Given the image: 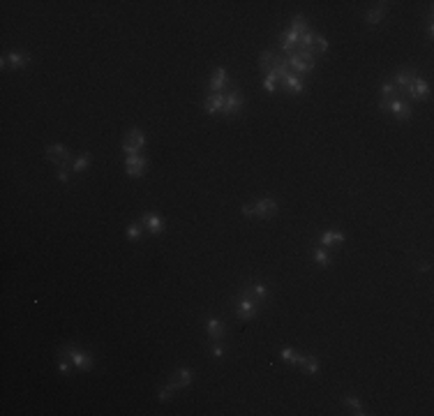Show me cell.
I'll use <instances>...</instances> for the list:
<instances>
[{
	"label": "cell",
	"instance_id": "37",
	"mask_svg": "<svg viewBox=\"0 0 434 416\" xmlns=\"http://www.w3.org/2000/svg\"><path fill=\"white\" fill-rule=\"evenodd\" d=\"M224 356V347L220 342H212V358H222Z\"/></svg>",
	"mask_w": 434,
	"mask_h": 416
},
{
	"label": "cell",
	"instance_id": "3",
	"mask_svg": "<svg viewBox=\"0 0 434 416\" xmlns=\"http://www.w3.org/2000/svg\"><path fill=\"white\" fill-rule=\"evenodd\" d=\"M379 109L383 113H393L397 121H409L411 118V104L406 100H402V97H397V100H379Z\"/></svg>",
	"mask_w": 434,
	"mask_h": 416
},
{
	"label": "cell",
	"instance_id": "10",
	"mask_svg": "<svg viewBox=\"0 0 434 416\" xmlns=\"http://www.w3.org/2000/svg\"><path fill=\"white\" fill-rule=\"evenodd\" d=\"M227 83H229V79H227V70H224V67L212 70L210 81H208V88H210V93H222Z\"/></svg>",
	"mask_w": 434,
	"mask_h": 416
},
{
	"label": "cell",
	"instance_id": "11",
	"mask_svg": "<svg viewBox=\"0 0 434 416\" xmlns=\"http://www.w3.org/2000/svg\"><path fill=\"white\" fill-rule=\"evenodd\" d=\"M203 109H206L208 113H222L224 109V93H210V95L203 100Z\"/></svg>",
	"mask_w": 434,
	"mask_h": 416
},
{
	"label": "cell",
	"instance_id": "39",
	"mask_svg": "<svg viewBox=\"0 0 434 416\" xmlns=\"http://www.w3.org/2000/svg\"><path fill=\"white\" fill-rule=\"evenodd\" d=\"M240 211H243V215H250V218H252V215H254V203H245Z\"/></svg>",
	"mask_w": 434,
	"mask_h": 416
},
{
	"label": "cell",
	"instance_id": "18",
	"mask_svg": "<svg viewBox=\"0 0 434 416\" xmlns=\"http://www.w3.org/2000/svg\"><path fill=\"white\" fill-rule=\"evenodd\" d=\"M347 241V236H344L342 232H335V229H328V232H323L321 238H319V245H335V243H344Z\"/></svg>",
	"mask_w": 434,
	"mask_h": 416
},
{
	"label": "cell",
	"instance_id": "24",
	"mask_svg": "<svg viewBox=\"0 0 434 416\" xmlns=\"http://www.w3.org/2000/svg\"><path fill=\"white\" fill-rule=\"evenodd\" d=\"M280 358L284 363H294V365H300V363L305 361V354H298L296 349H291V347H284L280 352Z\"/></svg>",
	"mask_w": 434,
	"mask_h": 416
},
{
	"label": "cell",
	"instance_id": "33",
	"mask_svg": "<svg viewBox=\"0 0 434 416\" xmlns=\"http://www.w3.org/2000/svg\"><path fill=\"white\" fill-rule=\"evenodd\" d=\"M328 51V39L321 37V35H317V39H314V54H326Z\"/></svg>",
	"mask_w": 434,
	"mask_h": 416
},
{
	"label": "cell",
	"instance_id": "32",
	"mask_svg": "<svg viewBox=\"0 0 434 416\" xmlns=\"http://www.w3.org/2000/svg\"><path fill=\"white\" fill-rule=\"evenodd\" d=\"M120 148H123V153H125V157H134V155H141V148H139V146L130 144V141H125V139H123Z\"/></svg>",
	"mask_w": 434,
	"mask_h": 416
},
{
	"label": "cell",
	"instance_id": "36",
	"mask_svg": "<svg viewBox=\"0 0 434 416\" xmlns=\"http://www.w3.org/2000/svg\"><path fill=\"white\" fill-rule=\"evenodd\" d=\"M58 180L60 183H67L69 180V167H58Z\"/></svg>",
	"mask_w": 434,
	"mask_h": 416
},
{
	"label": "cell",
	"instance_id": "21",
	"mask_svg": "<svg viewBox=\"0 0 434 416\" xmlns=\"http://www.w3.org/2000/svg\"><path fill=\"white\" fill-rule=\"evenodd\" d=\"M400 95H402L400 88H397L393 81H383L381 88H379V97H381V100H397Z\"/></svg>",
	"mask_w": 434,
	"mask_h": 416
},
{
	"label": "cell",
	"instance_id": "35",
	"mask_svg": "<svg viewBox=\"0 0 434 416\" xmlns=\"http://www.w3.org/2000/svg\"><path fill=\"white\" fill-rule=\"evenodd\" d=\"M171 393H174V388H171L169 384H166L164 388H159V391H157V400H159V402H166V400L171 398Z\"/></svg>",
	"mask_w": 434,
	"mask_h": 416
},
{
	"label": "cell",
	"instance_id": "34",
	"mask_svg": "<svg viewBox=\"0 0 434 416\" xmlns=\"http://www.w3.org/2000/svg\"><path fill=\"white\" fill-rule=\"evenodd\" d=\"M58 370H60V373H63V375H69V373H72V370H74L72 361H69L67 356H63V358H60V363H58Z\"/></svg>",
	"mask_w": 434,
	"mask_h": 416
},
{
	"label": "cell",
	"instance_id": "7",
	"mask_svg": "<svg viewBox=\"0 0 434 416\" xmlns=\"http://www.w3.org/2000/svg\"><path fill=\"white\" fill-rule=\"evenodd\" d=\"M286 60H289L291 72H296L298 77H300V74H305V72H312L314 65H317V60H307V58H303V56H300L298 51L289 54V56H286Z\"/></svg>",
	"mask_w": 434,
	"mask_h": 416
},
{
	"label": "cell",
	"instance_id": "1",
	"mask_svg": "<svg viewBox=\"0 0 434 416\" xmlns=\"http://www.w3.org/2000/svg\"><path fill=\"white\" fill-rule=\"evenodd\" d=\"M233 305H236V315L238 319L247 321V319H254L256 315H259V301L252 296L250 287L243 285L240 291H238V296L233 298Z\"/></svg>",
	"mask_w": 434,
	"mask_h": 416
},
{
	"label": "cell",
	"instance_id": "4",
	"mask_svg": "<svg viewBox=\"0 0 434 416\" xmlns=\"http://www.w3.org/2000/svg\"><path fill=\"white\" fill-rule=\"evenodd\" d=\"M402 93H404L406 97H411V100L427 102V100H429V95H432V86H429V81H427V79H420V77H416L414 81H411L409 86H406Z\"/></svg>",
	"mask_w": 434,
	"mask_h": 416
},
{
	"label": "cell",
	"instance_id": "5",
	"mask_svg": "<svg viewBox=\"0 0 434 416\" xmlns=\"http://www.w3.org/2000/svg\"><path fill=\"white\" fill-rule=\"evenodd\" d=\"M245 107V97H243V90L240 88H233L224 95V109H222V116H238Z\"/></svg>",
	"mask_w": 434,
	"mask_h": 416
},
{
	"label": "cell",
	"instance_id": "23",
	"mask_svg": "<svg viewBox=\"0 0 434 416\" xmlns=\"http://www.w3.org/2000/svg\"><path fill=\"white\" fill-rule=\"evenodd\" d=\"M342 405L349 407V409H353V414H358V416L370 414V411H365V405H363V402L358 400L356 396H344V398H342Z\"/></svg>",
	"mask_w": 434,
	"mask_h": 416
},
{
	"label": "cell",
	"instance_id": "13",
	"mask_svg": "<svg viewBox=\"0 0 434 416\" xmlns=\"http://www.w3.org/2000/svg\"><path fill=\"white\" fill-rule=\"evenodd\" d=\"M277 213V201L275 199H261L254 203V215L259 218H273Z\"/></svg>",
	"mask_w": 434,
	"mask_h": 416
},
{
	"label": "cell",
	"instance_id": "29",
	"mask_svg": "<svg viewBox=\"0 0 434 416\" xmlns=\"http://www.w3.org/2000/svg\"><path fill=\"white\" fill-rule=\"evenodd\" d=\"M277 81H280V79H277V74L273 72V70L263 74V88H266L268 93H275V90H277Z\"/></svg>",
	"mask_w": 434,
	"mask_h": 416
},
{
	"label": "cell",
	"instance_id": "17",
	"mask_svg": "<svg viewBox=\"0 0 434 416\" xmlns=\"http://www.w3.org/2000/svg\"><path fill=\"white\" fill-rule=\"evenodd\" d=\"M312 259H314V262H317L321 268H326V266H330V264H333V257L328 255V250H326L323 245H314V247H312Z\"/></svg>",
	"mask_w": 434,
	"mask_h": 416
},
{
	"label": "cell",
	"instance_id": "25",
	"mask_svg": "<svg viewBox=\"0 0 434 416\" xmlns=\"http://www.w3.org/2000/svg\"><path fill=\"white\" fill-rule=\"evenodd\" d=\"M125 169H148V160L143 155H134V157H125Z\"/></svg>",
	"mask_w": 434,
	"mask_h": 416
},
{
	"label": "cell",
	"instance_id": "12",
	"mask_svg": "<svg viewBox=\"0 0 434 416\" xmlns=\"http://www.w3.org/2000/svg\"><path fill=\"white\" fill-rule=\"evenodd\" d=\"M386 12H388V5H386V3H376V7L367 10L363 19H365V24H367V26H376V24H381V21H383Z\"/></svg>",
	"mask_w": 434,
	"mask_h": 416
},
{
	"label": "cell",
	"instance_id": "20",
	"mask_svg": "<svg viewBox=\"0 0 434 416\" xmlns=\"http://www.w3.org/2000/svg\"><path fill=\"white\" fill-rule=\"evenodd\" d=\"M30 63V56L28 54H21V51H12L7 54V65H12V70H21Z\"/></svg>",
	"mask_w": 434,
	"mask_h": 416
},
{
	"label": "cell",
	"instance_id": "15",
	"mask_svg": "<svg viewBox=\"0 0 434 416\" xmlns=\"http://www.w3.org/2000/svg\"><path fill=\"white\" fill-rule=\"evenodd\" d=\"M206 326H208V338L212 340V342H220V340L224 338V324L222 319H217V317H208L206 319Z\"/></svg>",
	"mask_w": 434,
	"mask_h": 416
},
{
	"label": "cell",
	"instance_id": "14",
	"mask_svg": "<svg viewBox=\"0 0 434 416\" xmlns=\"http://www.w3.org/2000/svg\"><path fill=\"white\" fill-rule=\"evenodd\" d=\"M416 77H418V72H416L414 67H404V70H400V72H395V77H393L391 81L395 83V86L400 88V93H402V90H404L406 86H409L411 81H414Z\"/></svg>",
	"mask_w": 434,
	"mask_h": 416
},
{
	"label": "cell",
	"instance_id": "8",
	"mask_svg": "<svg viewBox=\"0 0 434 416\" xmlns=\"http://www.w3.org/2000/svg\"><path fill=\"white\" fill-rule=\"evenodd\" d=\"M192 377H194V373L189 368H180V370H176V373L171 375L166 384H169L174 391H180V388H187L189 384H192Z\"/></svg>",
	"mask_w": 434,
	"mask_h": 416
},
{
	"label": "cell",
	"instance_id": "9",
	"mask_svg": "<svg viewBox=\"0 0 434 416\" xmlns=\"http://www.w3.org/2000/svg\"><path fill=\"white\" fill-rule=\"evenodd\" d=\"M298 39H300V35L296 33V30H284V33L280 35V47H282V51H284L286 56L289 54H294L296 49H298Z\"/></svg>",
	"mask_w": 434,
	"mask_h": 416
},
{
	"label": "cell",
	"instance_id": "2",
	"mask_svg": "<svg viewBox=\"0 0 434 416\" xmlns=\"http://www.w3.org/2000/svg\"><path fill=\"white\" fill-rule=\"evenodd\" d=\"M63 356H67L69 361H72L74 370H79V373H90L92 365H95V358L90 356V354L86 352V349H79L74 347V344H67V347H63Z\"/></svg>",
	"mask_w": 434,
	"mask_h": 416
},
{
	"label": "cell",
	"instance_id": "22",
	"mask_svg": "<svg viewBox=\"0 0 434 416\" xmlns=\"http://www.w3.org/2000/svg\"><path fill=\"white\" fill-rule=\"evenodd\" d=\"M250 291H252V296H254L259 303H263L266 298H268V287H266V282H261V280H252L250 285Z\"/></svg>",
	"mask_w": 434,
	"mask_h": 416
},
{
	"label": "cell",
	"instance_id": "16",
	"mask_svg": "<svg viewBox=\"0 0 434 416\" xmlns=\"http://www.w3.org/2000/svg\"><path fill=\"white\" fill-rule=\"evenodd\" d=\"M282 86H284V90H289V93H303V88H305V83H303V79L298 77L296 72H289L284 79H282Z\"/></svg>",
	"mask_w": 434,
	"mask_h": 416
},
{
	"label": "cell",
	"instance_id": "26",
	"mask_svg": "<svg viewBox=\"0 0 434 416\" xmlns=\"http://www.w3.org/2000/svg\"><path fill=\"white\" fill-rule=\"evenodd\" d=\"M289 28H291V30H296V33H298V35H303L305 30H309V26H307V19H305L303 14H296L294 19H291Z\"/></svg>",
	"mask_w": 434,
	"mask_h": 416
},
{
	"label": "cell",
	"instance_id": "19",
	"mask_svg": "<svg viewBox=\"0 0 434 416\" xmlns=\"http://www.w3.org/2000/svg\"><path fill=\"white\" fill-rule=\"evenodd\" d=\"M125 141L139 146V148H146V144H148V136H146L143 130H139V127H132V130L125 134Z\"/></svg>",
	"mask_w": 434,
	"mask_h": 416
},
{
	"label": "cell",
	"instance_id": "28",
	"mask_svg": "<svg viewBox=\"0 0 434 416\" xmlns=\"http://www.w3.org/2000/svg\"><path fill=\"white\" fill-rule=\"evenodd\" d=\"M90 162H92V155H90V153H81V155L77 157V160H74L72 171H77V174H79V171H83L88 165H90Z\"/></svg>",
	"mask_w": 434,
	"mask_h": 416
},
{
	"label": "cell",
	"instance_id": "38",
	"mask_svg": "<svg viewBox=\"0 0 434 416\" xmlns=\"http://www.w3.org/2000/svg\"><path fill=\"white\" fill-rule=\"evenodd\" d=\"M125 174L130 176V178H143L146 171L143 169H125Z\"/></svg>",
	"mask_w": 434,
	"mask_h": 416
},
{
	"label": "cell",
	"instance_id": "6",
	"mask_svg": "<svg viewBox=\"0 0 434 416\" xmlns=\"http://www.w3.org/2000/svg\"><path fill=\"white\" fill-rule=\"evenodd\" d=\"M139 222L143 224V229H146L148 234H153V236H159V234H164V229H166L164 218H159L157 213H143V218H141Z\"/></svg>",
	"mask_w": 434,
	"mask_h": 416
},
{
	"label": "cell",
	"instance_id": "27",
	"mask_svg": "<svg viewBox=\"0 0 434 416\" xmlns=\"http://www.w3.org/2000/svg\"><path fill=\"white\" fill-rule=\"evenodd\" d=\"M300 368L305 370V375H317V373H319V361H317V356H307V354H305V361L300 363Z\"/></svg>",
	"mask_w": 434,
	"mask_h": 416
},
{
	"label": "cell",
	"instance_id": "30",
	"mask_svg": "<svg viewBox=\"0 0 434 416\" xmlns=\"http://www.w3.org/2000/svg\"><path fill=\"white\" fill-rule=\"evenodd\" d=\"M143 232H146V229H143V224H141V222H132L130 227H127V241H139Z\"/></svg>",
	"mask_w": 434,
	"mask_h": 416
},
{
	"label": "cell",
	"instance_id": "31",
	"mask_svg": "<svg viewBox=\"0 0 434 416\" xmlns=\"http://www.w3.org/2000/svg\"><path fill=\"white\" fill-rule=\"evenodd\" d=\"M273 56H275V51H270V49H268V51H263V54L259 56V67L263 70V74L270 72V63H273Z\"/></svg>",
	"mask_w": 434,
	"mask_h": 416
},
{
	"label": "cell",
	"instance_id": "40",
	"mask_svg": "<svg viewBox=\"0 0 434 416\" xmlns=\"http://www.w3.org/2000/svg\"><path fill=\"white\" fill-rule=\"evenodd\" d=\"M429 268H432L429 264H418V271H423V273H425V271H429Z\"/></svg>",
	"mask_w": 434,
	"mask_h": 416
}]
</instances>
